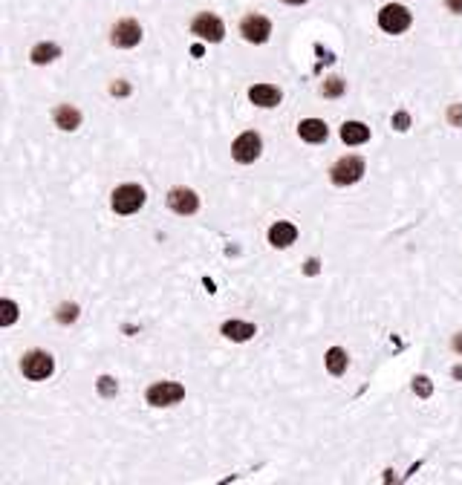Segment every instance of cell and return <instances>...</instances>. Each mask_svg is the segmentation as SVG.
Segmentation results:
<instances>
[{"label": "cell", "instance_id": "3957f363", "mask_svg": "<svg viewBox=\"0 0 462 485\" xmlns=\"http://www.w3.org/2000/svg\"><path fill=\"white\" fill-rule=\"evenodd\" d=\"M145 399H148L150 407H174L176 401L185 399V387L176 384V381H157V384L148 387Z\"/></svg>", "mask_w": 462, "mask_h": 485}, {"label": "cell", "instance_id": "83f0119b", "mask_svg": "<svg viewBox=\"0 0 462 485\" xmlns=\"http://www.w3.org/2000/svg\"><path fill=\"white\" fill-rule=\"evenodd\" d=\"M454 346H457V350H462V335H459V338L454 341Z\"/></svg>", "mask_w": 462, "mask_h": 485}, {"label": "cell", "instance_id": "9a60e30c", "mask_svg": "<svg viewBox=\"0 0 462 485\" xmlns=\"http://www.w3.org/2000/svg\"><path fill=\"white\" fill-rule=\"evenodd\" d=\"M341 139L347 145H364L370 139V128L364 121H344L341 124Z\"/></svg>", "mask_w": 462, "mask_h": 485}, {"label": "cell", "instance_id": "d6986e66", "mask_svg": "<svg viewBox=\"0 0 462 485\" xmlns=\"http://www.w3.org/2000/svg\"><path fill=\"white\" fill-rule=\"evenodd\" d=\"M0 312H3V315H0V324H3V327H9V324L18 321V303H15V300L3 298V300H0Z\"/></svg>", "mask_w": 462, "mask_h": 485}, {"label": "cell", "instance_id": "52a82bcc", "mask_svg": "<svg viewBox=\"0 0 462 485\" xmlns=\"http://www.w3.org/2000/svg\"><path fill=\"white\" fill-rule=\"evenodd\" d=\"M260 150H263V139L255 133V130H246L234 139V145H231V156L240 162V165H249V162H255L260 156Z\"/></svg>", "mask_w": 462, "mask_h": 485}, {"label": "cell", "instance_id": "277c9868", "mask_svg": "<svg viewBox=\"0 0 462 485\" xmlns=\"http://www.w3.org/2000/svg\"><path fill=\"white\" fill-rule=\"evenodd\" d=\"M411 23H413V15L408 12V6H402V3H387L379 12V26H382L384 32H390V35L404 32Z\"/></svg>", "mask_w": 462, "mask_h": 485}, {"label": "cell", "instance_id": "9c48e42d", "mask_svg": "<svg viewBox=\"0 0 462 485\" xmlns=\"http://www.w3.org/2000/svg\"><path fill=\"white\" fill-rule=\"evenodd\" d=\"M240 35H243V40H249V44H266L269 35H272V23L263 15H246L240 21Z\"/></svg>", "mask_w": 462, "mask_h": 485}, {"label": "cell", "instance_id": "ba28073f", "mask_svg": "<svg viewBox=\"0 0 462 485\" xmlns=\"http://www.w3.org/2000/svg\"><path fill=\"white\" fill-rule=\"evenodd\" d=\"M139 40H142V26H139L136 21H130V18L119 21L113 29H110V44L119 47V49H130V47L139 44Z\"/></svg>", "mask_w": 462, "mask_h": 485}, {"label": "cell", "instance_id": "7402d4cb", "mask_svg": "<svg viewBox=\"0 0 462 485\" xmlns=\"http://www.w3.org/2000/svg\"><path fill=\"white\" fill-rule=\"evenodd\" d=\"M413 387H416V390H419V396H430V381H428L425 376H419Z\"/></svg>", "mask_w": 462, "mask_h": 485}, {"label": "cell", "instance_id": "cb8c5ba5", "mask_svg": "<svg viewBox=\"0 0 462 485\" xmlns=\"http://www.w3.org/2000/svg\"><path fill=\"white\" fill-rule=\"evenodd\" d=\"M102 390H104L107 396H110V393H116V384H113V379H107V376H104V379H102Z\"/></svg>", "mask_w": 462, "mask_h": 485}, {"label": "cell", "instance_id": "8992f818", "mask_svg": "<svg viewBox=\"0 0 462 485\" xmlns=\"http://www.w3.org/2000/svg\"><path fill=\"white\" fill-rule=\"evenodd\" d=\"M191 32L200 40H208V44H220L222 35H226V26H222V21L214 15V12H200L191 23Z\"/></svg>", "mask_w": 462, "mask_h": 485}, {"label": "cell", "instance_id": "8fae6325", "mask_svg": "<svg viewBox=\"0 0 462 485\" xmlns=\"http://www.w3.org/2000/svg\"><path fill=\"white\" fill-rule=\"evenodd\" d=\"M298 136L303 139V142H310V145H321V142H327L330 128L321 119H303L298 124Z\"/></svg>", "mask_w": 462, "mask_h": 485}, {"label": "cell", "instance_id": "7c38bea8", "mask_svg": "<svg viewBox=\"0 0 462 485\" xmlns=\"http://www.w3.org/2000/svg\"><path fill=\"white\" fill-rule=\"evenodd\" d=\"M249 99H251V104H257V107H266V110H269V107H277V104H281L284 95H281V90L272 87V84H255V87L249 90Z\"/></svg>", "mask_w": 462, "mask_h": 485}, {"label": "cell", "instance_id": "30bf717a", "mask_svg": "<svg viewBox=\"0 0 462 485\" xmlns=\"http://www.w3.org/2000/svg\"><path fill=\"white\" fill-rule=\"evenodd\" d=\"M168 208H171L174 214H182V217H188L194 214L200 208V197L194 193L191 188H171V193H168Z\"/></svg>", "mask_w": 462, "mask_h": 485}, {"label": "cell", "instance_id": "4316f807", "mask_svg": "<svg viewBox=\"0 0 462 485\" xmlns=\"http://www.w3.org/2000/svg\"><path fill=\"white\" fill-rule=\"evenodd\" d=\"M284 3H289V6H301V3H306V0H284Z\"/></svg>", "mask_w": 462, "mask_h": 485}, {"label": "cell", "instance_id": "2e32d148", "mask_svg": "<svg viewBox=\"0 0 462 485\" xmlns=\"http://www.w3.org/2000/svg\"><path fill=\"white\" fill-rule=\"evenodd\" d=\"M55 124H58L61 130H78L81 113L73 104H58V107H55Z\"/></svg>", "mask_w": 462, "mask_h": 485}, {"label": "cell", "instance_id": "44dd1931", "mask_svg": "<svg viewBox=\"0 0 462 485\" xmlns=\"http://www.w3.org/2000/svg\"><path fill=\"white\" fill-rule=\"evenodd\" d=\"M76 318H78V307H76V303H64V307L58 309V321H61V324L76 321Z\"/></svg>", "mask_w": 462, "mask_h": 485}, {"label": "cell", "instance_id": "e0dca14e", "mask_svg": "<svg viewBox=\"0 0 462 485\" xmlns=\"http://www.w3.org/2000/svg\"><path fill=\"white\" fill-rule=\"evenodd\" d=\"M324 362H327V370L332 372V376H344L349 358H347V350H341V346H332V350H327Z\"/></svg>", "mask_w": 462, "mask_h": 485}, {"label": "cell", "instance_id": "603a6c76", "mask_svg": "<svg viewBox=\"0 0 462 485\" xmlns=\"http://www.w3.org/2000/svg\"><path fill=\"white\" fill-rule=\"evenodd\" d=\"M445 6L454 12V15H462V0H445Z\"/></svg>", "mask_w": 462, "mask_h": 485}, {"label": "cell", "instance_id": "6da1fadb", "mask_svg": "<svg viewBox=\"0 0 462 485\" xmlns=\"http://www.w3.org/2000/svg\"><path fill=\"white\" fill-rule=\"evenodd\" d=\"M113 211L116 214H136L139 208L145 205V188L136 182H124L113 191Z\"/></svg>", "mask_w": 462, "mask_h": 485}, {"label": "cell", "instance_id": "5bb4252c", "mask_svg": "<svg viewBox=\"0 0 462 485\" xmlns=\"http://www.w3.org/2000/svg\"><path fill=\"white\" fill-rule=\"evenodd\" d=\"M222 335L229 341H249L257 335V327L249 324V321H226L222 324Z\"/></svg>", "mask_w": 462, "mask_h": 485}, {"label": "cell", "instance_id": "484cf974", "mask_svg": "<svg viewBox=\"0 0 462 485\" xmlns=\"http://www.w3.org/2000/svg\"><path fill=\"white\" fill-rule=\"evenodd\" d=\"M408 121H411V119L404 116V113H399V116H396V124H399V130H408Z\"/></svg>", "mask_w": 462, "mask_h": 485}, {"label": "cell", "instance_id": "ffe728a7", "mask_svg": "<svg viewBox=\"0 0 462 485\" xmlns=\"http://www.w3.org/2000/svg\"><path fill=\"white\" fill-rule=\"evenodd\" d=\"M344 93V81L341 78H330L324 81V95H330V99H335V95Z\"/></svg>", "mask_w": 462, "mask_h": 485}, {"label": "cell", "instance_id": "7a4b0ae2", "mask_svg": "<svg viewBox=\"0 0 462 485\" xmlns=\"http://www.w3.org/2000/svg\"><path fill=\"white\" fill-rule=\"evenodd\" d=\"M21 370H23V376L26 379H32V381H44L52 376V370H55V358L44 350H30L23 358H21Z\"/></svg>", "mask_w": 462, "mask_h": 485}, {"label": "cell", "instance_id": "d4e9b609", "mask_svg": "<svg viewBox=\"0 0 462 485\" xmlns=\"http://www.w3.org/2000/svg\"><path fill=\"white\" fill-rule=\"evenodd\" d=\"M451 121H454V124H459V121H462V107H459V104H457V107H451Z\"/></svg>", "mask_w": 462, "mask_h": 485}, {"label": "cell", "instance_id": "4fadbf2b", "mask_svg": "<svg viewBox=\"0 0 462 485\" xmlns=\"http://www.w3.org/2000/svg\"><path fill=\"white\" fill-rule=\"evenodd\" d=\"M295 240H298V228L292 226V223H275L269 228V243L275 248H289Z\"/></svg>", "mask_w": 462, "mask_h": 485}, {"label": "cell", "instance_id": "ac0fdd59", "mask_svg": "<svg viewBox=\"0 0 462 485\" xmlns=\"http://www.w3.org/2000/svg\"><path fill=\"white\" fill-rule=\"evenodd\" d=\"M58 55H61L58 44H38V47L32 49V64H38V67L52 64L55 58H58Z\"/></svg>", "mask_w": 462, "mask_h": 485}, {"label": "cell", "instance_id": "5b68a950", "mask_svg": "<svg viewBox=\"0 0 462 485\" xmlns=\"http://www.w3.org/2000/svg\"><path fill=\"white\" fill-rule=\"evenodd\" d=\"M364 176V159L361 156H344L330 168V179L335 185H356Z\"/></svg>", "mask_w": 462, "mask_h": 485}]
</instances>
